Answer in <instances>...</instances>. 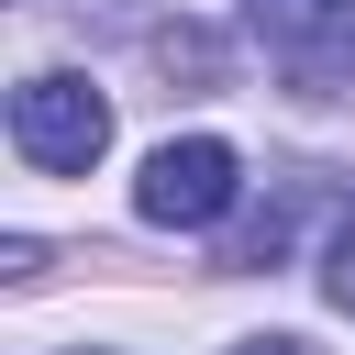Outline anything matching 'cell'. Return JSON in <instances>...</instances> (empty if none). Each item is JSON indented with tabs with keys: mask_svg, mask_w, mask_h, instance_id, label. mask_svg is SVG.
<instances>
[{
	"mask_svg": "<svg viewBox=\"0 0 355 355\" xmlns=\"http://www.w3.org/2000/svg\"><path fill=\"white\" fill-rule=\"evenodd\" d=\"M333 300H344V311H355V266H344V277H333Z\"/></svg>",
	"mask_w": 355,
	"mask_h": 355,
	"instance_id": "cell-5",
	"label": "cell"
},
{
	"mask_svg": "<svg viewBox=\"0 0 355 355\" xmlns=\"http://www.w3.org/2000/svg\"><path fill=\"white\" fill-rule=\"evenodd\" d=\"M255 44L300 78V89H333L355 78V0H244Z\"/></svg>",
	"mask_w": 355,
	"mask_h": 355,
	"instance_id": "cell-3",
	"label": "cell"
},
{
	"mask_svg": "<svg viewBox=\"0 0 355 355\" xmlns=\"http://www.w3.org/2000/svg\"><path fill=\"white\" fill-rule=\"evenodd\" d=\"M100 144H111V100L89 89V78H22L11 89V155L22 166H44V178H89L100 166Z\"/></svg>",
	"mask_w": 355,
	"mask_h": 355,
	"instance_id": "cell-1",
	"label": "cell"
},
{
	"mask_svg": "<svg viewBox=\"0 0 355 355\" xmlns=\"http://www.w3.org/2000/svg\"><path fill=\"white\" fill-rule=\"evenodd\" d=\"M233 355H311L300 333H255V344H233Z\"/></svg>",
	"mask_w": 355,
	"mask_h": 355,
	"instance_id": "cell-4",
	"label": "cell"
},
{
	"mask_svg": "<svg viewBox=\"0 0 355 355\" xmlns=\"http://www.w3.org/2000/svg\"><path fill=\"white\" fill-rule=\"evenodd\" d=\"M233 200H244V155H233L222 133H178V144H155L144 178H133V211L166 222V233H211Z\"/></svg>",
	"mask_w": 355,
	"mask_h": 355,
	"instance_id": "cell-2",
	"label": "cell"
}]
</instances>
